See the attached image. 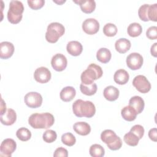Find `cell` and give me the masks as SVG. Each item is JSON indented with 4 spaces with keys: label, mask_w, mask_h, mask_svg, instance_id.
<instances>
[{
    "label": "cell",
    "mask_w": 157,
    "mask_h": 157,
    "mask_svg": "<svg viewBox=\"0 0 157 157\" xmlns=\"http://www.w3.org/2000/svg\"><path fill=\"white\" fill-rule=\"evenodd\" d=\"M55 122V118L50 113H35L28 118L29 124L34 129H47Z\"/></svg>",
    "instance_id": "6da1fadb"
},
{
    "label": "cell",
    "mask_w": 157,
    "mask_h": 157,
    "mask_svg": "<svg viewBox=\"0 0 157 157\" xmlns=\"http://www.w3.org/2000/svg\"><path fill=\"white\" fill-rule=\"evenodd\" d=\"M72 110L77 117L91 118L96 113V107L90 101L77 99L72 104Z\"/></svg>",
    "instance_id": "7a4b0ae2"
},
{
    "label": "cell",
    "mask_w": 157,
    "mask_h": 157,
    "mask_svg": "<svg viewBox=\"0 0 157 157\" xmlns=\"http://www.w3.org/2000/svg\"><path fill=\"white\" fill-rule=\"evenodd\" d=\"M103 71L101 66L94 64H90L87 69L84 71L80 76L82 83L84 85H91L94 81L101 78Z\"/></svg>",
    "instance_id": "3957f363"
},
{
    "label": "cell",
    "mask_w": 157,
    "mask_h": 157,
    "mask_svg": "<svg viewBox=\"0 0 157 157\" xmlns=\"http://www.w3.org/2000/svg\"><path fill=\"white\" fill-rule=\"evenodd\" d=\"M24 11L23 4L19 1H11L7 12V19L12 24L18 23L22 19Z\"/></svg>",
    "instance_id": "277c9868"
},
{
    "label": "cell",
    "mask_w": 157,
    "mask_h": 157,
    "mask_svg": "<svg viewBox=\"0 0 157 157\" xmlns=\"http://www.w3.org/2000/svg\"><path fill=\"white\" fill-rule=\"evenodd\" d=\"M101 140L107 144L111 150H119L122 146V140L115 132L111 129H105L101 134Z\"/></svg>",
    "instance_id": "5b68a950"
},
{
    "label": "cell",
    "mask_w": 157,
    "mask_h": 157,
    "mask_svg": "<svg viewBox=\"0 0 157 157\" xmlns=\"http://www.w3.org/2000/svg\"><path fill=\"white\" fill-rule=\"evenodd\" d=\"M65 32L64 26L58 22H53L48 25L45 33V39L50 43L56 42Z\"/></svg>",
    "instance_id": "8992f818"
},
{
    "label": "cell",
    "mask_w": 157,
    "mask_h": 157,
    "mask_svg": "<svg viewBox=\"0 0 157 157\" xmlns=\"http://www.w3.org/2000/svg\"><path fill=\"white\" fill-rule=\"evenodd\" d=\"M132 85L138 91L142 93H147L151 89V84L150 82L142 75L136 76L132 80Z\"/></svg>",
    "instance_id": "52a82bcc"
},
{
    "label": "cell",
    "mask_w": 157,
    "mask_h": 157,
    "mask_svg": "<svg viewBox=\"0 0 157 157\" xmlns=\"http://www.w3.org/2000/svg\"><path fill=\"white\" fill-rule=\"evenodd\" d=\"M25 103L29 108H37L41 106L42 103V97L37 92H29L24 98Z\"/></svg>",
    "instance_id": "ba28073f"
},
{
    "label": "cell",
    "mask_w": 157,
    "mask_h": 157,
    "mask_svg": "<svg viewBox=\"0 0 157 157\" xmlns=\"http://www.w3.org/2000/svg\"><path fill=\"white\" fill-rule=\"evenodd\" d=\"M17 148V144L12 139H6L1 144L0 151L1 156L10 157Z\"/></svg>",
    "instance_id": "9c48e42d"
},
{
    "label": "cell",
    "mask_w": 157,
    "mask_h": 157,
    "mask_svg": "<svg viewBox=\"0 0 157 157\" xmlns=\"http://www.w3.org/2000/svg\"><path fill=\"white\" fill-rule=\"evenodd\" d=\"M127 66L131 70L139 69L144 62L142 56L139 53H131L126 58Z\"/></svg>",
    "instance_id": "30bf717a"
},
{
    "label": "cell",
    "mask_w": 157,
    "mask_h": 157,
    "mask_svg": "<svg viewBox=\"0 0 157 157\" xmlns=\"http://www.w3.org/2000/svg\"><path fill=\"white\" fill-rule=\"evenodd\" d=\"M51 64L55 71L58 72L63 71L66 69L67 64L66 57L61 53H57L52 57Z\"/></svg>",
    "instance_id": "8fae6325"
},
{
    "label": "cell",
    "mask_w": 157,
    "mask_h": 157,
    "mask_svg": "<svg viewBox=\"0 0 157 157\" xmlns=\"http://www.w3.org/2000/svg\"><path fill=\"white\" fill-rule=\"evenodd\" d=\"M51 72L45 67H40L36 69L34 73V78L40 83H47L51 79Z\"/></svg>",
    "instance_id": "7c38bea8"
},
{
    "label": "cell",
    "mask_w": 157,
    "mask_h": 157,
    "mask_svg": "<svg viewBox=\"0 0 157 157\" xmlns=\"http://www.w3.org/2000/svg\"><path fill=\"white\" fill-rule=\"evenodd\" d=\"M82 29L85 33L89 35H93L98 32L99 23L94 18H87L82 23Z\"/></svg>",
    "instance_id": "4fadbf2b"
},
{
    "label": "cell",
    "mask_w": 157,
    "mask_h": 157,
    "mask_svg": "<svg viewBox=\"0 0 157 157\" xmlns=\"http://www.w3.org/2000/svg\"><path fill=\"white\" fill-rule=\"evenodd\" d=\"M14 52V46L12 43L4 41L0 44V57L1 59H8Z\"/></svg>",
    "instance_id": "5bb4252c"
},
{
    "label": "cell",
    "mask_w": 157,
    "mask_h": 157,
    "mask_svg": "<svg viewBox=\"0 0 157 157\" xmlns=\"http://www.w3.org/2000/svg\"><path fill=\"white\" fill-rule=\"evenodd\" d=\"M1 122L2 124L10 126L13 124L17 120V114L12 109H8L7 111L0 117Z\"/></svg>",
    "instance_id": "9a60e30c"
},
{
    "label": "cell",
    "mask_w": 157,
    "mask_h": 157,
    "mask_svg": "<svg viewBox=\"0 0 157 157\" xmlns=\"http://www.w3.org/2000/svg\"><path fill=\"white\" fill-rule=\"evenodd\" d=\"M74 2L79 4L82 11L85 13H92L96 8V2L94 0H78Z\"/></svg>",
    "instance_id": "2e32d148"
},
{
    "label": "cell",
    "mask_w": 157,
    "mask_h": 157,
    "mask_svg": "<svg viewBox=\"0 0 157 157\" xmlns=\"http://www.w3.org/2000/svg\"><path fill=\"white\" fill-rule=\"evenodd\" d=\"M66 50L69 54H70L71 55L77 56L82 53L83 50V47L81 43L78 41H70L67 44Z\"/></svg>",
    "instance_id": "e0dca14e"
},
{
    "label": "cell",
    "mask_w": 157,
    "mask_h": 157,
    "mask_svg": "<svg viewBox=\"0 0 157 157\" xmlns=\"http://www.w3.org/2000/svg\"><path fill=\"white\" fill-rule=\"evenodd\" d=\"M129 105L133 107L136 111L137 113L139 114L143 111L145 106V103L144 99L140 96H134L129 99Z\"/></svg>",
    "instance_id": "ac0fdd59"
},
{
    "label": "cell",
    "mask_w": 157,
    "mask_h": 157,
    "mask_svg": "<svg viewBox=\"0 0 157 157\" xmlns=\"http://www.w3.org/2000/svg\"><path fill=\"white\" fill-rule=\"evenodd\" d=\"M119 90L113 86H108L104 88L103 91L104 97L109 101L117 100L119 96Z\"/></svg>",
    "instance_id": "d6986e66"
},
{
    "label": "cell",
    "mask_w": 157,
    "mask_h": 157,
    "mask_svg": "<svg viewBox=\"0 0 157 157\" xmlns=\"http://www.w3.org/2000/svg\"><path fill=\"white\" fill-rule=\"evenodd\" d=\"M129 78V74L126 71L123 69L117 70L113 75V80L118 85L126 84Z\"/></svg>",
    "instance_id": "ffe728a7"
},
{
    "label": "cell",
    "mask_w": 157,
    "mask_h": 157,
    "mask_svg": "<svg viewBox=\"0 0 157 157\" xmlns=\"http://www.w3.org/2000/svg\"><path fill=\"white\" fill-rule=\"evenodd\" d=\"M73 129L77 134L81 136H86L91 132L90 124L83 121L75 123L73 126Z\"/></svg>",
    "instance_id": "44dd1931"
},
{
    "label": "cell",
    "mask_w": 157,
    "mask_h": 157,
    "mask_svg": "<svg viewBox=\"0 0 157 157\" xmlns=\"http://www.w3.org/2000/svg\"><path fill=\"white\" fill-rule=\"evenodd\" d=\"M75 94L76 91L74 87L66 86L61 90L59 96L62 101L64 102H69L74 99Z\"/></svg>",
    "instance_id": "7402d4cb"
},
{
    "label": "cell",
    "mask_w": 157,
    "mask_h": 157,
    "mask_svg": "<svg viewBox=\"0 0 157 157\" xmlns=\"http://www.w3.org/2000/svg\"><path fill=\"white\" fill-rule=\"evenodd\" d=\"M131 46V42L126 38H120L115 44V49L120 53H125L130 49Z\"/></svg>",
    "instance_id": "603a6c76"
},
{
    "label": "cell",
    "mask_w": 157,
    "mask_h": 157,
    "mask_svg": "<svg viewBox=\"0 0 157 157\" xmlns=\"http://www.w3.org/2000/svg\"><path fill=\"white\" fill-rule=\"evenodd\" d=\"M121 114L123 119L128 121H132L136 118L137 112L133 107L130 105L124 107L121 111Z\"/></svg>",
    "instance_id": "cb8c5ba5"
},
{
    "label": "cell",
    "mask_w": 157,
    "mask_h": 157,
    "mask_svg": "<svg viewBox=\"0 0 157 157\" xmlns=\"http://www.w3.org/2000/svg\"><path fill=\"white\" fill-rule=\"evenodd\" d=\"M112 57L110 51L107 48H101L96 53L97 59L102 63H108Z\"/></svg>",
    "instance_id": "d4e9b609"
},
{
    "label": "cell",
    "mask_w": 157,
    "mask_h": 157,
    "mask_svg": "<svg viewBox=\"0 0 157 157\" xmlns=\"http://www.w3.org/2000/svg\"><path fill=\"white\" fill-rule=\"evenodd\" d=\"M127 31L129 36L136 37L140 35L142 32V28L139 23H132L128 26Z\"/></svg>",
    "instance_id": "484cf974"
},
{
    "label": "cell",
    "mask_w": 157,
    "mask_h": 157,
    "mask_svg": "<svg viewBox=\"0 0 157 157\" xmlns=\"http://www.w3.org/2000/svg\"><path fill=\"white\" fill-rule=\"evenodd\" d=\"M80 90L83 94L86 96H92L96 93L98 88L97 85L94 83L91 85H84L81 83L80 85Z\"/></svg>",
    "instance_id": "4316f807"
},
{
    "label": "cell",
    "mask_w": 157,
    "mask_h": 157,
    "mask_svg": "<svg viewBox=\"0 0 157 157\" xmlns=\"http://www.w3.org/2000/svg\"><path fill=\"white\" fill-rule=\"evenodd\" d=\"M90 154L93 157H102L105 154L104 148L99 144H93L90 148Z\"/></svg>",
    "instance_id": "83f0119b"
},
{
    "label": "cell",
    "mask_w": 157,
    "mask_h": 157,
    "mask_svg": "<svg viewBox=\"0 0 157 157\" xmlns=\"http://www.w3.org/2000/svg\"><path fill=\"white\" fill-rule=\"evenodd\" d=\"M16 136L17 138L23 142L28 141L31 137V132L30 131L24 127L19 128L16 132Z\"/></svg>",
    "instance_id": "f1b7e54d"
},
{
    "label": "cell",
    "mask_w": 157,
    "mask_h": 157,
    "mask_svg": "<svg viewBox=\"0 0 157 157\" xmlns=\"http://www.w3.org/2000/svg\"><path fill=\"white\" fill-rule=\"evenodd\" d=\"M123 140L127 145H128L129 146L134 147V146L137 145V144L139 143V139L138 138V137L136 135H135L132 132L129 131V132L124 134Z\"/></svg>",
    "instance_id": "f546056e"
},
{
    "label": "cell",
    "mask_w": 157,
    "mask_h": 157,
    "mask_svg": "<svg viewBox=\"0 0 157 157\" xmlns=\"http://www.w3.org/2000/svg\"><path fill=\"white\" fill-rule=\"evenodd\" d=\"M62 142L69 147L73 146L76 142V139L75 136L71 132H66L61 136Z\"/></svg>",
    "instance_id": "4dcf8cb0"
},
{
    "label": "cell",
    "mask_w": 157,
    "mask_h": 157,
    "mask_svg": "<svg viewBox=\"0 0 157 157\" xmlns=\"http://www.w3.org/2000/svg\"><path fill=\"white\" fill-rule=\"evenodd\" d=\"M104 34L108 37H113L117 33V28L113 23H107L103 28Z\"/></svg>",
    "instance_id": "1f68e13d"
},
{
    "label": "cell",
    "mask_w": 157,
    "mask_h": 157,
    "mask_svg": "<svg viewBox=\"0 0 157 157\" xmlns=\"http://www.w3.org/2000/svg\"><path fill=\"white\" fill-rule=\"evenodd\" d=\"M43 140L47 143H52L56 140L57 138L56 132L52 129H48L44 132L42 136Z\"/></svg>",
    "instance_id": "d6a6232c"
},
{
    "label": "cell",
    "mask_w": 157,
    "mask_h": 157,
    "mask_svg": "<svg viewBox=\"0 0 157 157\" xmlns=\"http://www.w3.org/2000/svg\"><path fill=\"white\" fill-rule=\"evenodd\" d=\"M149 4H145L141 6L138 10L139 17L141 20L144 21H149L148 18V10L149 7Z\"/></svg>",
    "instance_id": "836d02e7"
},
{
    "label": "cell",
    "mask_w": 157,
    "mask_h": 157,
    "mask_svg": "<svg viewBox=\"0 0 157 157\" xmlns=\"http://www.w3.org/2000/svg\"><path fill=\"white\" fill-rule=\"evenodd\" d=\"M148 18L149 20L156 21H157V4H151L149 6L148 10Z\"/></svg>",
    "instance_id": "e575fe53"
},
{
    "label": "cell",
    "mask_w": 157,
    "mask_h": 157,
    "mask_svg": "<svg viewBox=\"0 0 157 157\" xmlns=\"http://www.w3.org/2000/svg\"><path fill=\"white\" fill-rule=\"evenodd\" d=\"M29 7L34 10H37L42 8L44 4L45 1L44 0H28L27 1Z\"/></svg>",
    "instance_id": "d590c367"
},
{
    "label": "cell",
    "mask_w": 157,
    "mask_h": 157,
    "mask_svg": "<svg viewBox=\"0 0 157 157\" xmlns=\"http://www.w3.org/2000/svg\"><path fill=\"white\" fill-rule=\"evenodd\" d=\"M130 131L136 135L139 139H142L144 134V128L140 124H136L133 126L131 128Z\"/></svg>",
    "instance_id": "8d00e7d4"
},
{
    "label": "cell",
    "mask_w": 157,
    "mask_h": 157,
    "mask_svg": "<svg viewBox=\"0 0 157 157\" xmlns=\"http://www.w3.org/2000/svg\"><path fill=\"white\" fill-rule=\"evenodd\" d=\"M147 37L151 40L157 39V27L155 26L149 27L146 31Z\"/></svg>",
    "instance_id": "74e56055"
},
{
    "label": "cell",
    "mask_w": 157,
    "mask_h": 157,
    "mask_svg": "<svg viewBox=\"0 0 157 157\" xmlns=\"http://www.w3.org/2000/svg\"><path fill=\"white\" fill-rule=\"evenodd\" d=\"M68 156L67 150L63 147H59L56 148L54 152L53 156L55 157H67Z\"/></svg>",
    "instance_id": "f35d334b"
},
{
    "label": "cell",
    "mask_w": 157,
    "mask_h": 157,
    "mask_svg": "<svg viewBox=\"0 0 157 157\" xmlns=\"http://www.w3.org/2000/svg\"><path fill=\"white\" fill-rule=\"evenodd\" d=\"M148 137L151 140H153L154 142H156V140H157V129H156V128H154L150 129V131H148Z\"/></svg>",
    "instance_id": "ab89813d"
},
{
    "label": "cell",
    "mask_w": 157,
    "mask_h": 157,
    "mask_svg": "<svg viewBox=\"0 0 157 157\" xmlns=\"http://www.w3.org/2000/svg\"><path fill=\"white\" fill-rule=\"evenodd\" d=\"M6 112V105L4 102V100L1 99V115H3Z\"/></svg>",
    "instance_id": "60d3db41"
},
{
    "label": "cell",
    "mask_w": 157,
    "mask_h": 157,
    "mask_svg": "<svg viewBox=\"0 0 157 157\" xmlns=\"http://www.w3.org/2000/svg\"><path fill=\"white\" fill-rule=\"evenodd\" d=\"M156 45H157V43L156 42L151 47V49H150V52L151 55H153L155 57H156Z\"/></svg>",
    "instance_id": "b9f144b4"
}]
</instances>
